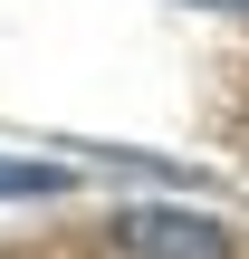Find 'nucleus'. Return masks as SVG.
Listing matches in <instances>:
<instances>
[{
  "label": "nucleus",
  "mask_w": 249,
  "mask_h": 259,
  "mask_svg": "<svg viewBox=\"0 0 249 259\" xmlns=\"http://www.w3.org/2000/svg\"><path fill=\"white\" fill-rule=\"evenodd\" d=\"M125 259H240V240L211 221V211H182V202H144L115 221Z\"/></svg>",
  "instance_id": "1"
},
{
  "label": "nucleus",
  "mask_w": 249,
  "mask_h": 259,
  "mask_svg": "<svg viewBox=\"0 0 249 259\" xmlns=\"http://www.w3.org/2000/svg\"><path fill=\"white\" fill-rule=\"evenodd\" d=\"M0 192H67L58 163H0Z\"/></svg>",
  "instance_id": "2"
},
{
  "label": "nucleus",
  "mask_w": 249,
  "mask_h": 259,
  "mask_svg": "<svg viewBox=\"0 0 249 259\" xmlns=\"http://www.w3.org/2000/svg\"><path fill=\"white\" fill-rule=\"evenodd\" d=\"M211 10H249V0H211Z\"/></svg>",
  "instance_id": "3"
}]
</instances>
